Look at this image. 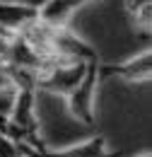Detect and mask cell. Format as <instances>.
Instances as JSON below:
<instances>
[{
    "label": "cell",
    "instance_id": "cell-1",
    "mask_svg": "<svg viewBox=\"0 0 152 157\" xmlns=\"http://www.w3.org/2000/svg\"><path fill=\"white\" fill-rule=\"evenodd\" d=\"M97 82H99V58L89 60L87 68H85V75L80 80L75 90L68 94V109L70 114L85 123V126H94L97 118H94V92H97Z\"/></svg>",
    "mask_w": 152,
    "mask_h": 157
},
{
    "label": "cell",
    "instance_id": "cell-2",
    "mask_svg": "<svg viewBox=\"0 0 152 157\" xmlns=\"http://www.w3.org/2000/svg\"><path fill=\"white\" fill-rule=\"evenodd\" d=\"M101 78H121V80H128V82H150V78H152L150 48L142 51V53H138L131 60H123V63L99 65V80Z\"/></svg>",
    "mask_w": 152,
    "mask_h": 157
},
{
    "label": "cell",
    "instance_id": "cell-3",
    "mask_svg": "<svg viewBox=\"0 0 152 157\" xmlns=\"http://www.w3.org/2000/svg\"><path fill=\"white\" fill-rule=\"evenodd\" d=\"M41 157H123L121 150H111L109 143L101 136H94L85 143H77L73 147H63V150H36Z\"/></svg>",
    "mask_w": 152,
    "mask_h": 157
},
{
    "label": "cell",
    "instance_id": "cell-4",
    "mask_svg": "<svg viewBox=\"0 0 152 157\" xmlns=\"http://www.w3.org/2000/svg\"><path fill=\"white\" fill-rule=\"evenodd\" d=\"M89 2H99V0H48L39 10V22L51 27V29H65L68 20L80 7L89 5Z\"/></svg>",
    "mask_w": 152,
    "mask_h": 157
},
{
    "label": "cell",
    "instance_id": "cell-5",
    "mask_svg": "<svg viewBox=\"0 0 152 157\" xmlns=\"http://www.w3.org/2000/svg\"><path fill=\"white\" fill-rule=\"evenodd\" d=\"M34 22H39L36 10L0 2V32H5V34H22Z\"/></svg>",
    "mask_w": 152,
    "mask_h": 157
},
{
    "label": "cell",
    "instance_id": "cell-6",
    "mask_svg": "<svg viewBox=\"0 0 152 157\" xmlns=\"http://www.w3.org/2000/svg\"><path fill=\"white\" fill-rule=\"evenodd\" d=\"M15 97H17V85L7 78V73L0 65V136L7 133L10 114H12V106H15Z\"/></svg>",
    "mask_w": 152,
    "mask_h": 157
},
{
    "label": "cell",
    "instance_id": "cell-7",
    "mask_svg": "<svg viewBox=\"0 0 152 157\" xmlns=\"http://www.w3.org/2000/svg\"><path fill=\"white\" fill-rule=\"evenodd\" d=\"M126 12L140 36H150L152 29V0H126Z\"/></svg>",
    "mask_w": 152,
    "mask_h": 157
},
{
    "label": "cell",
    "instance_id": "cell-8",
    "mask_svg": "<svg viewBox=\"0 0 152 157\" xmlns=\"http://www.w3.org/2000/svg\"><path fill=\"white\" fill-rule=\"evenodd\" d=\"M0 157H22L19 143L10 140L7 136H0Z\"/></svg>",
    "mask_w": 152,
    "mask_h": 157
},
{
    "label": "cell",
    "instance_id": "cell-9",
    "mask_svg": "<svg viewBox=\"0 0 152 157\" xmlns=\"http://www.w3.org/2000/svg\"><path fill=\"white\" fill-rule=\"evenodd\" d=\"M0 2H7V5H19V7H29V10H41L48 0H0Z\"/></svg>",
    "mask_w": 152,
    "mask_h": 157
},
{
    "label": "cell",
    "instance_id": "cell-10",
    "mask_svg": "<svg viewBox=\"0 0 152 157\" xmlns=\"http://www.w3.org/2000/svg\"><path fill=\"white\" fill-rule=\"evenodd\" d=\"M19 150H22V157H41L34 147H29V145H24V143H19Z\"/></svg>",
    "mask_w": 152,
    "mask_h": 157
},
{
    "label": "cell",
    "instance_id": "cell-11",
    "mask_svg": "<svg viewBox=\"0 0 152 157\" xmlns=\"http://www.w3.org/2000/svg\"><path fill=\"white\" fill-rule=\"evenodd\" d=\"M135 157H152V155H150V150H147V152H140V155H135Z\"/></svg>",
    "mask_w": 152,
    "mask_h": 157
},
{
    "label": "cell",
    "instance_id": "cell-12",
    "mask_svg": "<svg viewBox=\"0 0 152 157\" xmlns=\"http://www.w3.org/2000/svg\"><path fill=\"white\" fill-rule=\"evenodd\" d=\"M0 65H2V60H0Z\"/></svg>",
    "mask_w": 152,
    "mask_h": 157
}]
</instances>
